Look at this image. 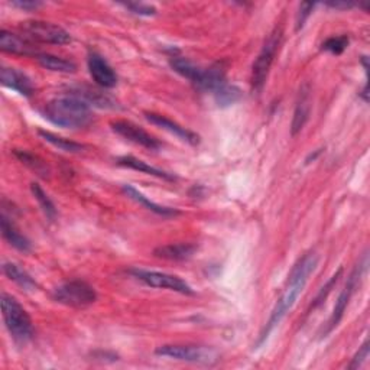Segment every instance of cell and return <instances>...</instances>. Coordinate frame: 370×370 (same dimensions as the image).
I'll use <instances>...</instances> for the list:
<instances>
[{"label": "cell", "instance_id": "25", "mask_svg": "<svg viewBox=\"0 0 370 370\" xmlns=\"http://www.w3.org/2000/svg\"><path fill=\"white\" fill-rule=\"evenodd\" d=\"M38 135L43 138L45 142H48L53 146L58 148L60 151H64V152H68V153H80V152H83L86 149V146L83 143L70 141L67 138H62V136L55 135V134L48 132V131H38Z\"/></svg>", "mask_w": 370, "mask_h": 370}, {"label": "cell", "instance_id": "7", "mask_svg": "<svg viewBox=\"0 0 370 370\" xmlns=\"http://www.w3.org/2000/svg\"><path fill=\"white\" fill-rule=\"evenodd\" d=\"M129 275H132L135 279L141 281L142 283H145L151 288H159V290H170V291L183 294V295H194L195 294V291L192 290L188 282H185L183 278L173 275V273L134 268V269H129Z\"/></svg>", "mask_w": 370, "mask_h": 370}, {"label": "cell", "instance_id": "3", "mask_svg": "<svg viewBox=\"0 0 370 370\" xmlns=\"http://www.w3.org/2000/svg\"><path fill=\"white\" fill-rule=\"evenodd\" d=\"M0 303H2L4 321L11 336L19 343L29 342L33 337L35 330H33V322L28 311L21 305V303L13 295L8 293H2Z\"/></svg>", "mask_w": 370, "mask_h": 370}, {"label": "cell", "instance_id": "35", "mask_svg": "<svg viewBox=\"0 0 370 370\" xmlns=\"http://www.w3.org/2000/svg\"><path fill=\"white\" fill-rule=\"evenodd\" d=\"M361 97H363V100L367 103V85H364V87H363V92H361V94H360Z\"/></svg>", "mask_w": 370, "mask_h": 370}, {"label": "cell", "instance_id": "32", "mask_svg": "<svg viewBox=\"0 0 370 370\" xmlns=\"http://www.w3.org/2000/svg\"><path fill=\"white\" fill-rule=\"evenodd\" d=\"M369 357V340H366L363 344H361V347L359 349V352L354 354V357L352 359V361H350V364L347 366L349 369H359L364 361H366V359Z\"/></svg>", "mask_w": 370, "mask_h": 370}, {"label": "cell", "instance_id": "10", "mask_svg": "<svg viewBox=\"0 0 370 370\" xmlns=\"http://www.w3.org/2000/svg\"><path fill=\"white\" fill-rule=\"evenodd\" d=\"M110 128L116 135L121 136L123 139H126L135 145H139L142 148H146L151 151H158L162 148V142L159 139H156L155 136H152L151 134H148L145 129L135 125V123H132V121L113 120L110 123Z\"/></svg>", "mask_w": 370, "mask_h": 370}, {"label": "cell", "instance_id": "11", "mask_svg": "<svg viewBox=\"0 0 370 370\" xmlns=\"http://www.w3.org/2000/svg\"><path fill=\"white\" fill-rule=\"evenodd\" d=\"M87 65L94 83L102 89H113L117 85V74L110 67V64L97 53H90L87 58Z\"/></svg>", "mask_w": 370, "mask_h": 370}, {"label": "cell", "instance_id": "9", "mask_svg": "<svg viewBox=\"0 0 370 370\" xmlns=\"http://www.w3.org/2000/svg\"><path fill=\"white\" fill-rule=\"evenodd\" d=\"M366 266H367V255H364L361 258L359 265L353 269V272L347 278V282H346L343 291L340 293V295L337 298V303L334 305L333 314H332L330 320H328V322H327V327H325V330L322 333V337H327V334H330L334 330V328L339 325V322L342 321V318H343V315H344V312L347 310V305H349V303H350V300H352V297H353V294L356 291L357 283H359L363 272L366 271Z\"/></svg>", "mask_w": 370, "mask_h": 370}, {"label": "cell", "instance_id": "1", "mask_svg": "<svg viewBox=\"0 0 370 370\" xmlns=\"http://www.w3.org/2000/svg\"><path fill=\"white\" fill-rule=\"evenodd\" d=\"M318 265V256L315 252L305 254L293 268L290 276H288V283L283 294L278 300L275 308L272 310V314L265 324L262 333L259 334V339L255 344V349L262 347L266 340L269 339L271 333L281 324V321L285 318V315L291 311V308L295 305L297 300L303 294L304 288L311 276V273L315 271Z\"/></svg>", "mask_w": 370, "mask_h": 370}, {"label": "cell", "instance_id": "8", "mask_svg": "<svg viewBox=\"0 0 370 370\" xmlns=\"http://www.w3.org/2000/svg\"><path fill=\"white\" fill-rule=\"evenodd\" d=\"M155 354L181 360V361L201 363V364H210L217 360L216 350L210 347L195 346V344H163L156 347Z\"/></svg>", "mask_w": 370, "mask_h": 370}, {"label": "cell", "instance_id": "22", "mask_svg": "<svg viewBox=\"0 0 370 370\" xmlns=\"http://www.w3.org/2000/svg\"><path fill=\"white\" fill-rule=\"evenodd\" d=\"M170 64L175 72H178L181 77L187 78L194 87L198 86L201 77H202V72H204V68L195 65L192 61H190L185 57H173L170 60Z\"/></svg>", "mask_w": 370, "mask_h": 370}, {"label": "cell", "instance_id": "19", "mask_svg": "<svg viewBox=\"0 0 370 370\" xmlns=\"http://www.w3.org/2000/svg\"><path fill=\"white\" fill-rule=\"evenodd\" d=\"M70 96H75L78 99H81L83 102H86L90 107H100V109H114L117 104L116 102L106 93H103L102 90L93 89V87H75L71 89Z\"/></svg>", "mask_w": 370, "mask_h": 370}, {"label": "cell", "instance_id": "18", "mask_svg": "<svg viewBox=\"0 0 370 370\" xmlns=\"http://www.w3.org/2000/svg\"><path fill=\"white\" fill-rule=\"evenodd\" d=\"M121 191L125 192L131 200L136 201L138 204L143 205L145 209H148L149 212L160 216V217H175L180 214V212L177 209H173V207H165V205H160V204H156L153 201H151L146 195H143L139 190H136L134 185L131 184H125L121 185Z\"/></svg>", "mask_w": 370, "mask_h": 370}, {"label": "cell", "instance_id": "4", "mask_svg": "<svg viewBox=\"0 0 370 370\" xmlns=\"http://www.w3.org/2000/svg\"><path fill=\"white\" fill-rule=\"evenodd\" d=\"M53 300L71 308H86L97 301V293L86 281H67L53 290Z\"/></svg>", "mask_w": 370, "mask_h": 370}, {"label": "cell", "instance_id": "26", "mask_svg": "<svg viewBox=\"0 0 370 370\" xmlns=\"http://www.w3.org/2000/svg\"><path fill=\"white\" fill-rule=\"evenodd\" d=\"M31 191H32L35 200L38 201L40 210H43L44 214L47 216V219L51 220V222L55 220V217H57V207H55L54 201L50 198V195L44 191V188L40 187L38 183H32L31 184Z\"/></svg>", "mask_w": 370, "mask_h": 370}, {"label": "cell", "instance_id": "24", "mask_svg": "<svg viewBox=\"0 0 370 370\" xmlns=\"http://www.w3.org/2000/svg\"><path fill=\"white\" fill-rule=\"evenodd\" d=\"M4 273L11 279L13 281L16 285H19L21 288H23V290H28V291H32L35 290V288L38 286V283L35 282V279L25 271L22 269L19 265L13 263V262H5L4 266Z\"/></svg>", "mask_w": 370, "mask_h": 370}, {"label": "cell", "instance_id": "34", "mask_svg": "<svg viewBox=\"0 0 370 370\" xmlns=\"http://www.w3.org/2000/svg\"><path fill=\"white\" fill-rule=\"evenodd\" d=\"M327 8H332V9H336V11H346V9H352L357 5L354 4H350V2H330V4H325Z\"/></svg>", "mask_w": 370, "mask_h": 370}, {"label": "cell", "instance_id": "13", "mask_svg": "<svg viewBox=\"0 0 370 370\" xmlns=\"http://www.w3.org/2000/svg\"><path fill=\"white\" fill-rule=\"evenodd\" d=\"M0 50L8 54L35 57V58L39 54L35 45L32 44V40H29L23 35H18L6 29L0 31Z\"/></svg>", "mask_w": 370, "mask_h": 370}, {"label": "cell", "instance_id": "20", "mask_svg": "<svg viewBox=\"0 0 370 370\" xmlns=\"http://www.w3.org/2000/svg\"><path fill=\"white\" fill-rule=\"evenodd\" d=\"M0 229H2V236L4 239L19 252L28 254L32 251L31 241L16 229L13 222L4 213L0 217Z\"/></svg>", "mask_w": 370, "mask_h": 370}, {"label": "cell", "instance_id": "15", "mask_svg": "<svg viewBox=\"0 0 370 370\" xmlns=\"http://www.w3.org/2000/svg\"><path fill=\"white\" fill-rule=\"evenodd\" d=\"M198 251V246L194 243H170L162 244L153 249V256L158 259L183 262L191 259Z\"/></svg>", "mask_w": 370, "mask_h": 370}, {"label": "cell", "instance_id": "27", "mask_svg": "<svg viewBox=\"0 0 370 370\" xmlns=\"http://www.w3.org/2000/svg\"><path fill=\"white\" fill-rule=\"evenodd\" d=\"M214 99L219 106L229 107L241 99V92L236 86H230L226 83L222 89H219L214 93Z\"/></svg>", "mask_w": 370, "mask_h": 370}, {"label": "cell", "instance_id": "28", "mask_svg": "<svg viewBox=\"0 0 370 370\" xmlns=\"http://www.w3.org/2000/svg\"><path fill=\"white\" fill-rule=\"evenodd\" d=\"M349 43H350V39L347 35L332 36V38H327L321 44V50L325 53H330L333 55H340L347 50Z\"/></svg>", "mask_w": 370, "mask_h": 370}, {"label": "cell", "instance_id": "6", "mask_svg": "<svg viewBox=\"0 0 370 370\" xmlns=\"http://www.w3.org/2000/svg\"><path fill=\"white\" fill-rule=\"evenodd\" d=\"M21 32L32 43L51 45H65L71 43V35L64 28L45 21L22 22Z\"/></svg>", "mask_w": 370, "mask_h": 370}, {"label": "cell", "instance_id": "17", "mask_svg": "<svg viewBox=\"0 0 370 370\" xmlns=\"http://www.w3.org/2000/svg\"><path fill=\"white\" fill-rule=\"evenodd\" d=\"M117 165L119 167H123V168H129V170H135V171H139L142 174H146V175H151V177H156L159 180H165V181H175L177 177L171 173H167L163 170H159L156 167H152L149 165L148 162L142 160V159H138L135 156H120L117 159Z\"/></svg>", "mask_w": 370, "mask_h": 370}, {"label": "cell", "instance_id": "2", "mask_svg": "<svg viewBox=\"0 0 370 370\" xmlns=\"http://www.w3.org/2000/svg\"><path fill=\"white\" fill-rule=\"evenodd\" d=\"M44 116L53 125L65 129L85 128L93 119L90 106L70 94L51 100L44 109Z\"/></svg>", "mask_w": 370, "mask_h": 370}, {"label": "cell", "instance_id": "33", "mask_svg": "<svg viewBox=\"0 0 370 370\" xmlns=\"http://www.w3.org/2000/svg\"><path fill=\"white\" fill-rule=\"evenodd\" d=\"M11 5L25 12H33L44 6V4L39 2V0H15V2H11Z\"/></svg>", "mask_w": 370, "mask_h": 370}, {"label": "cell", "instance_id": "12", "mask_svg": "<svg viewBox=\"0 0 370 370\" xmlns=\"http://www.w3.org/2000/svg\"><path fill=\"white\" fill-rule=\"evenodd\" d=\"M145 119L148 121H151L152 125L158 126V128H162L163 131L170 132L171 135L177 136L178 139H181L183 142L188 143V145H198L200 143V136L197 134H194L192 131L181 126L180 123H177L175 120L167 117V116H162V114H158V113H152V111H145Z\"/></svg>", "mask_w": 370, "mask_h": 370}, {"label": "cell", "instance_id": "31", "mask_svg": "<svg viewBox=\"0 0 370 370\" xmlns=\"http://www.w3.org/2000/svg\"><path fill=\"white\" fill-rule=\"evenodd\" d=\"M314 8H315V4H308V2H305V4H301V5H300L298 13H297V25H295L297 31H300V29H303V28L305 26V22H307L308 18L311 16Z\"/></svg>", "mask_w": 370, "mask_h": 370}, {"label": "cell", "instance_id": "30", "mask_svg": "<svg viewBox=\"0 0 370 370\" xmlns=\"http://www.w3.org/2000/svg\"><path fill=\"white\" fill-rule=\"evenodd\" d=\"M128 11L139 16H153L156 15V8L146 4H123Z\"/></svg>", "mask_w": 370, "mask_h": 370}, {"label": "cell", "instance_id": "23", "mask_svg": "<svg viewBox=\"0 0 370 370\" xmlns=\"http://www.w3.org/2000/svg\"><path fill=\"white\" fill-rule=\"evenodd\" d=\"M36 61L39 62L40 67H44L45 70L54 71V72H61V74H72L77 71L75 62L65 60L62 57L54 55V54H45L39 53L36 55Z\"/></svg>", "mask_w": 370, "mask_h": 370}, {"label": "cell", "instance_id": "16", "mask_svg": "<svg viewBox=\"0 0 370 370\" xmlns=\"http://www.w3.org/2000/svg\"><path fill=\"white\" fill-rule=\"evenodd\" d=\"M0 81H2L5 87L15 90L21 96L31 97L33 94V85L31 78L16 68L2 67V71H0Z\"/></svg>", "mask_w": 370, "mask_h": 370}, {"label": "cell", "instance_id": "14", "mask_svg": "<svg viewBox=\"0 0 370 370\" xmlns=\"http://www.w3.org/2000/svg\"><path fill=\"white\" fill-rule=\"evenodd\" d=\"M310 113H311V87L308 83H305L301 86L300 92H298L297 103H295L294 117H293V123H291L293 136L298 135L304 129V126L307 125V121L310 119Z\"/></svg>", "mask_w": 370, "mask_h": 370}, {"label": "cell", "instance_id": "5", "mask_svg": "<svg viewBox=\"0 0 370 370\" xmlns=\"http://www.w3.org/2000/svg\"><path fill=\"white\" fill-rule=\"evenodd\" d=\"M282 43V29H275L265 40V44L252 65L251 85L254 92L261 93L266 85V80L273 64V60L279 51Z\"/></svg>", "mask_w": 370, "mask_h": 370}, {"label": "cell", "instance_id": "21", "mask_svg": "<svg viewBox=\"0 0 370 370\" xmlns=\"http://www.w3.org/2000/svg\"><path fill=\"white\" fill-rule=\"evenodd\" d=\"M13 155L23 163L25 167H28L31 171H33L38 177L45 178V180L50 178L51 168L40 156H38L29 151H25V149H15Z\"/></svg>", "mask_w": 370, "mask_h": 370}, {"label": "cell", "instance_id": "29", "mask_svg": "<svg viewBox=\"0 0 370 370\" xmlns=\"http://www.w3.org/2000/svg\"><path fill=\"white\" fill-rule=\"evenodd\" d=\"M342 273H343V268H340L330 279H328L327 281V283L321 288V290H320V293L317 294V297L314 298V303L311 304V308L314 310V308H317L327 297H328V294H330L332 291H333V288L336 286V283L339 282V279L342 278Z\"/></svg>", "mask_w": 370, "mask_h": 370}]
</instances>
